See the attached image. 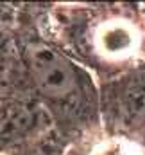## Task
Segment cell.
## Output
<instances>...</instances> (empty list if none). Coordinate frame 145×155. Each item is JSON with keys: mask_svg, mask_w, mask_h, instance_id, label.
<instances>
[{"mask_svg": "<svg viewBox=\"0 0 145 155\" xmlns=\"http://www.w3.org/2000/svg\"><path fill=\"white\" fill-rule=\"evenodd\" d=\"M91 43L97 54L108 61H124L136 54L142 36L136 25L125 18H106L91 33Z\"/></svg>", "mask_w": 145, "mask_h": 155, "instance_id": "cell-4", "label": "cell"}, {"mask_svg": "<svg viewBox=\"0 0 145 155\" xmlns=\"http://www.w3.org/2000/svg\"><path fill=\"white\" fill-rule=\"evenodd\" d=\"M102 108L111 124L145 139V69L131 71L109 85Z\"/></svg>", "mask_w": 145, "mask_h": 155, "instance_id": "cell-2", "label": "cell"}, {"mask_svg": "<svg viewBox=\"0 0 145 155\" xmlns=\"http://www.w3.org/2000/svg\"><path fill=\"white\" fill-rule=\"evenodd\" d=\"M57 152H59V146H57L56 139L52 137L50 130H47L45 134L14 148L11 155H57Z\"/></svg>", "mask_w": 145, "mask_h": 155, "instance_id": "cell-5", "label": "cell"}, {"mask_svg": "<svg viewBox=\"0 0 145 155\" xmlns=\"http://www.w3.org/2000/svg\"><path fill=\"white\" fill-rule=\"evenodd\" d=\"M48 110L34 99L0 96V150H14L50 128Z\"/></svg>", "mask_w": 145, "mask_h": 155, "instance_id": "cell-3", "label": "cell"}, {"mask_svg": "<svg viewBox=\"0 0 145 155\" xmlns=\"http://www.w3.org/2000/svg\"><path fill=\"white\" fill-rule=\"evenodd\" d=\"M23 67L32 92L50 116L75 121L97 108V94L88 72L52 45L27 43Z\"/></svg>", "mask_w": 145, "mask_h": 155, "instance_id": "cell-1", "label": "cell"}]
</instances>
